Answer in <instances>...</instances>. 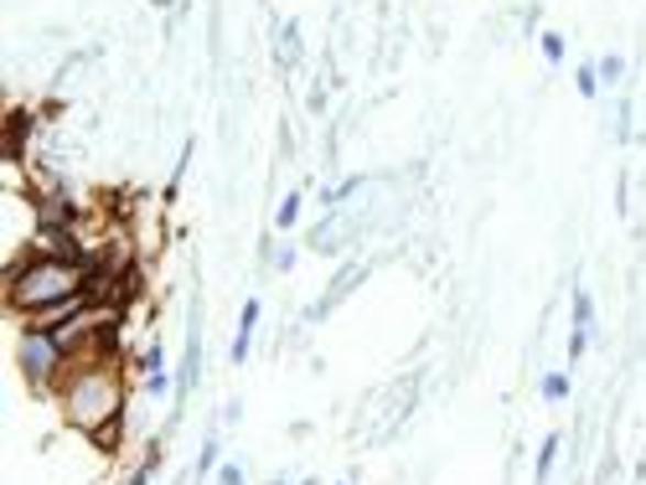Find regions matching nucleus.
Wrapping results in <instances>:
<instances>
[{
    "instance_id": "1",
    "label": "nucleus",
    "mask_w": 646,
    "mask_h": 485,
    "mask_svg": "<svg viewBox=\"0 0 646 485\" xmlns=\"http://www.w3.org/2000/svg\"><path fill=\"white\" fill-rule=\"evenodd\" d=\"M57 403H63V419L84 434H99L103 423L124 419V377L109 356H88V362H68L63 383H57Z\"/></svg>"
},
{
    "instance_id": "2",
    "label": "nucleus",
    "mask_w": 646,
    "mask_h": 485,
    "mask_svg": "<svg viewBox=\"0 0 646 485\" xmlns=\"http://www.w3.org/2000/svg\"><path fill=\"white\" fill-rule=\"evenodd\" d=\"M88 274H94V268L73 264V258H47V253L21 258V264L6 268V305L26 320V316H36V310H47V305H63V300H73V295H84Z\"/></svg>"
},
{
    "instance_id": "3",
    "label": "nucleus",
    "mask_w": 646,
    "mask_h": 485,
    "mask_svg": "<svg viewBox=\"0 0 646 485\" xmlns=\"http://www.w3.org/2000/svg\"><path fill=\"white\" fill-rule=\"evenodd\" d=\"M17 367H21V377L32 383V393H47V387H57L63 372H68V346L52 331H21L17 335Z\"/></svg>"
},
{
    "instance_id": "4",
    "label": "nucleus",
    "mask_w": 646,
    "mask_h": 485,
    "mask_svg": "<svg viewBox=\"0 0 646 485\" xmlns=\"http://www.w3.org/2000/svg\"><path fill=\"white\" fill-rule=\"evenodd\" d=\"M590 335H595V300H590L584 289H574V331H569V362H579V356H584Z\"/></svg>"
},
{
    "instance_id": "5",
    "label": "nucleus",
    "mask_w": 646,
    "mask_h": 485,
    "mask_svg": "<svg viewBox=\"0 0 646 485\" xmlns=\"http://www.w3.org/2000/svg\"><path fill=\"white\" fill-rule=\"evenodd\" d=\"M254 331H259V300H243L239 310V335H233V367H243L249 362V346H254Z\"/></svg>"
},
{
    "instance_id": "6",
    "label": "nucleus",
    "mask_w": 646,
    "mask_h": 485,
    "mask_svg": "<svg viewBox=\"0 0 646 485\" xmlns=\"http://www.w3.org/2000/svg\"><path fill=\"white\" fill-rule=\"evenodd\" d=\"M274 57H280V67L300 63V26H295V21H285V26H280V47H274Z\"/></svg>"
},
{
    "instance_id": "7",
    "label": "nucleus",
    "mask_w": 646,
    "mask_h": 485,
    "mask_svg": "<svg viewBox=\"0 0 646 485\" xmlns=\"http://www.w3.org/2000/svg\"><path fill=\"white\" fill-rule=\"evenodd\" d=\"M300 191H289L285 201H280V212H274V228H280V233H289V228H295V222H300Z\"/></svg>"
},
{
    "instance_id": "8",
    "label": "nucleus",
    "mask_w": 646,
    "mask_h": 485,
    "mask_svg": "<svg viewBox=\"0 0 646 485\" xmlns=\"http://www.w3.org/2000/svg\"><path fill=\"white\" fill-rule=\"evenodd\" d=\"M595 67H600V84H621V73H626V57H621V52H605Z\"/></svg>"
},
{
    "instance_id": "9",
    "label": "nucleus",
    "mask_w": 646,
    "mask_h": 485,
    "mask_svg": "<svg viewBox=\"0 0 646 485\" xmlns=\"http://www.w3.org/2000/svg\"><path fill=\"white\" fill-rule=\"evenodd\" d=\"M574 88L584 93V99H600V67H590V63L579 67V73H574Z\"/></svg>"
},
{
    "instance_id": "10",
    "label": "nucleus",
    "mask_w": 646,
    "mask_h": 485,
    "mask_svg": "<svg viewBox=\"0 0 646 485\" xmlns=\"http://www.w3.org/2000/svg\"><path fill=\"white\" fill-rule=\"evenodd\" d=\"M554 460H559V439H548L544 450H538V485H548V475H554Z\"/></svg>"
},
{
    "instance_id": "11",
    "label": "nucleus",
    "mask_w": 646,
    "mask_h": 485,
    "mask_svg": "<svg viewBox=\"0 0 646 485\" xmlns=\"http://www.w3.org/2000/svg\"><path fill=\"white\" fill-rule=\"evenodd\" d=\"M544 398H554V403L569 398V377H563V372H548L544 377Z\"/></svg>"
},
{
    "instance_id": "12",
    "label": "nucleus",
    "mask_w": 646,
    "mask_h": 485,
    "mask_svg": "<svg viewBox=\"0 0 646 485\" xmlns=\"http://www.w3.org/2000/svg\"><path fill=\"white\" fill-rule=\"evenodd\" d=\"M538 47H544L548 63H563V36L559 32H544V36H538Z\"/></svg>"
},
{
    "instance_id": "13",
    "label": "nucleus",
    "mask_w": 646,
    "mask_h": 485,
    "mask_svg": "<svg viewBox=\"0 0 646 485\" xmlns=\"http://www.w3.org/2000/svg\"><path fill=\"white\" fill-rule=\"evenodd\" d=\"M218 465V434H207V444H202V454H197V475H207V470Z\"/></svg>"
},
{
    "instance_id": "14",
    "label": "nucleus",
    "mask_w": 646,
    "mask_h": 485,
    "mask_svg": "<svg viewBox=\"0 0 646 485\" xmlns=\"http://www.w3.org/2000/svg\"><path fill=\"white\" fill-rule=\"evenodd\" d=\"M218 485H243V470L239 465H222L218 470Z\"/></svg>"
},
{
    "instance_id": "15",
    "label": "nucleus",
    "mask_w": 646,
    "mask_h": 485,
    "mask_svg": "<svg viewBox=\"0 0 646 485\" xmlns=\"http://www.w3.org/2000/svg\"><path fill=\"white\" fill-rule=\"evenodd\" d=\"M341 485H347V481H341Z\"/></svg>"
}]
</instances>
